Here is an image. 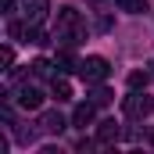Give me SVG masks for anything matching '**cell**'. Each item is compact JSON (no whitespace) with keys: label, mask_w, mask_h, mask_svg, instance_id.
<instances>
[{"label":"cell","mask_w":154,"mask_h":154,"mask_svg":"<svg viewBox=\"0 0 154 154\" xmlns=\"http://www.w3.org/2000/svg\"><path fill=\"white\" fill-rule=\"evenodd\" d=\"M122 108H125V118H133V122H143V118L154 111V100L147 90H129V97L122 100Z\"/></svg>","instance_id":"7a4b0ae2"},{"label":"cell","mask_w":154,"mask_h":154,"mask_svg":"<svg viewBox=\"0 0 154 154\" xmlns=\"http://www.w3.org/2000/svg\"><path fill=\"white\" fill-rule=\"evenodd\" d=\"M0 65H4V72H11V65H14V50H11V47L0 50Z\"/></svg>","instance_id":"2e32d148"},{"label":"cell","mask_w":154,"mask_h":154,"mask_svg":"<svg viewBox=\"0 0 154 154\" xmlns=\"http://www.w3.org/2000/svg\"><path fill=\"white\" fill-rule=\"evenodd\" d=\"M50 93H54L57 100H72V82L65 75H50Z\"/></svg>","instance_id":"9c48e42d"},{"label":"cell","mask_w":154,"mask_h":154,"mask_svg":"<svg viewBox=\"0 0 154 154\" xmlns=\"http://www.w3.org/2000/svg\"><path fill=\"white\" fill-rule=\"evenodd\" d=\"M93 115H97V104L86 100V104H79L75 111H72V125L75 129H86V125H93Z\"/></svg>","instance_id":"ba28073f"},{"label":"cell","mask_w":154,"mask_h":154,"mask_svg":"<svg viewBox=\"0 0 154 154\" xmlns=\"http://www.w3.org/2000/svg\"><path fill=\"white\" fill-rule=\"evenodd\" d=\"M111 97H115V93H111V90H108V86H100V82H97V90H93V93H90V100H93V104H97V108H104V104H111Z\"/></svg>","instance_id":"7c38bea8"},{"label":"cell","mask_w":154,"mask_h":154,"mask_svg":"<svg viewBox=\"0 0 154 154\" xmlns=\"http://www.w3.org/2000/svg\"><path fill=\"white\" fill-rule=\"evenodd\" d=\"M14 104L25 108V111H36V108H43V90L32 86V82H22V86L14 90Z\"/></svg>","instance_id":"277c9868"},{"label":"cell","mask_w":154,"mask_h":154,"mask_svg":"<svg viewBox=\"0 0 154 154\" xmlns=\"http://www.w3.org/2000/svg\"><path fill=\"white\" fill-rule=\"evenodd\" d=\"M54 65H57L61 72H79V61L72 57V47H65V50L57 54V61H54Z\"/></svg>","instance_id":"8fae6325"},{"label":"cell","mask_w":154,"mask_h":154,"mask_svg":"<svg viewBox=\"0 0 154 154\" xmlns=\"http://www.w3.org/2000/svg\"><path fill=\"white\" fill-rule=\"evenodd\" d=\"M118 136H122V129H118V122H115V118H104V122L97 125V143H100V147L118 143Z\"/></svg>","instance_id":"8992f818"},{"label":"cell","mask_w":154,"mask_h":154,"mask_svg":"<svg viewBox=\"0 0 154 154\" xmlns=\"http://www.w3.org/2000/svg\"><path fill=\"white\" fill-rule=\"evenodd\" d=\"M86 39V22L75 7H61L57 11V25H54V43L61 47H79Z\"/></svg>","instance_id":"6da1fadb"},{"label":"cell","mask_w":154,"mask_h":154,"mask_svg":"<svg viewBox=\"0 0 154 154\" xmlns=\"http://www.w3.org/2000/svg\"><path fill=\"white\" fill-rule=\"evenodd\" d=\"M65 125H68V122H65V115H57V111H43V115H39V129L50 133V136H61Z\"/></svg>","instance_id":"52a82bcc"},{"label":"cell","mask_w":154,"mask_h":154,"mask_svg":"<svg viewBox=\"0 0 154 154\" xmlns=\"http://www.w3.org/2000/svg\"><path fill=\"white\" fill-rule=\"evenodd\" d=\"M122 11H129V14H143L147 11V0H115Z\"/></svg>","instance_id":"4fadbf2b"},{"label":"cell","mask_w":154,"mask_h":154,"mask_svg":"<svg viewBox=\"0 0 154 154\" xmlns=\"http://www.w3.org/2000/svg\"><path fill=\"white\" fill-rule=\"evenodd\" d=\"M0 4H4V11H14V4H18V0H0Z\"/></svg>","instance_id":"ac0fdd59"},{"label":"cell","mask_w":154,"mask_h":154,"mask_svg":"<svg viewBox=\"0 0 154 154\" xmlns=\"http://www.w3.org/2000/svg\"><path fill=\"white\" fill-rule=\"evenodd\" d=\"M129 90H147V72H133L129 75Z\"/></svg>","instance_id":"9a60e30c"},{"label":"cell","mask_w":154,"mask_h":154,"mask_svg":"<svg viewBox=\"0 0 154 154\" xmlns=\"http://www.w3.org/2000/svg\"><path fill=\"white\" fill-rule=\"evenodd\" d=\"M54 36H47L39 25H25V32H22V43H32V47H43V43H50Z\"/></svg>","instance_id":"30bf717a"},{"label":"cell","mask_w":154,"mask_h":154,"mask_svg":"<svg viewBox=\"0 0 154 154\" xmlns=\"http://www.w3.org/2000/svg\"><path fill=\"white\" fill-rule=\"evenodd\" d=\"M108 75H111V65H108V57L93 54V57L79 61V79H86V82H104Z\"/></svg>","instance_id":"3957f363"},{"label":"cell","mask_w":154,"mask_h":154,"mask_svg":"<svg viewBox=\"0 0 154 154\" xmlns=\"http://www.w3.org/2000/svg\"><path fill=\"white\" fill-rule=\"evenodd\" d=\"M151 75H154V61H151Z\"/></svg>","instance_id":"d6986e66"},{"label":"cell","mask_w":154,"mask_h":154,"mask_svg":"<svg viewBox=\"0 0 154 154\" xmlns=\"http://www.w3.org/2000/svg\"><path fill=\"white\" fill-rule=\"evenodd\" d=\"M29 68H32V75H39V79H47V75H54V65H50V61H47V57H39V61H32V65H29Z\"/></svg>","instance_id":"5bb4252c"},{"label":"cell","mask_w":154,"mask_h":154,"mask_svg":"<svg viewBox=\"0 0 154 154\" xmlns=\"http://www.w3.org/2000/svg\"><path fill=\"white\" fill-rule=\"evenodd\" d=\"M47 11H50V0H22V18L29 25H39L47 18Z\"/></svg>","instance_id":"5b68a950"},{"label":"cell","mask_w":154,"mask_h":154,"mask_svg":"<svg viewBox=\"0 0 154 154\" xmlns=\"http://www.w3.org/2000/svg\"><path fill=\"white\" fill-rule=\"evenodd\" d=\"M22 32H25V29H22L18 22H11V25H7V36H11V39H18V36H22Z\"/></svg>","instance_id":"e0dca14e"}]
</instances>
